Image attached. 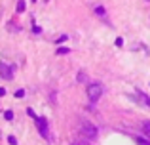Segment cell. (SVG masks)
Wrapping results in <instances>:
<instances>
[{
  "label": "cell",
  "instance_id": "10",
  "mask_svg": "<svg viewBox=\"0 0 150 145\" xmlns=\"http://www.w3.org/2000/svg\"><path fill=\"white\" fill-rule=\"evenodd\" d=\"M70 48H65V46H61V48H57V56H65V54H69Z\"/></svg>",
  "mask_w": 150,
  "mask_h": 145
},
{
  "label": "cell",
  "instance_id": "20",
  "mask_svg": "<svg viewBox=\"0 0 150 145\" xmlns=\"http://www.w3.org/2000/svg\"><path fill=\"white\" fill-rule=\"evenodd\" d=\"M33 2H36V0H33Z\"/></svg>",
  "mask_w": 150,
  "mask_h": 145
},
{
  "label": "cell",
  "instance_id": "15",
  "mask_svg": "<svg viewBox=\"0 0 150 145\" xmlns=\"http://www.w3.org/2000/svg\"><path fill=\"white\" fill-rule=\"evenodd\" d=\"M67 38H69V36H67V34H63V36H59V38H57V44H61V42H65Z\"/></svg>",
  "mask_w": 150,
  "mask_h": 145
},
{
  "label": "cell",
  "instance_id": "1",
  "mask_svg": "<svg viewBox=\"0 0 150 145\" xmlns=\"http://www.w3.org/2000/svg\"><path fill=\"white\" fill-rule=\"evenodd\" d=\"M103 92H105V88H103V84H99V82H91V84H88V99L91 101V103L99 101V97L103 96Z\"/></svg>",
  "mask_w": 150,
  "mask_h": 145
},
{
  "label": "cell",
  "instance_id": "11",
  "mask_svg": "<svg viewBox=\"0 0 150 145\" xmlns=\"http://www.w3.org/2000/svg\"><path fill=\"white\" fill-rule=\"evenodd\" d=\"M4 119L6 120H13V113L11 111H4Z\"/></svg>",
  "mask_w": 150,
  "mask_h": 145
},
{
  "label": "cell",
  "instance_id": "19",
  "mask_svg": "<svg viewBox=\"0 0 150 145\" xmlns=\"http://www.w3.org/2000/svg\"><path fill=\"white\" fill-rule=\"evenodd\" d=\"M2 96H6V88H0V97Z\"/></svg>",
  "mask_w": 150,
  "mask_h": 145
},
{
  "label": "cell",
  "instance_id": "18",
  "mask_svg": "<svg viewBox=\"0 0 150 145\" xmlns=\"http://www.w3.org/2000/svg\"><path fill=\"white\" fill-rule=\"evenodd\" d=\"M27 115H29V116H33V119H36V115H34V111H33V109H27Z\"/></svg>",
  "mask_w": 150,
  "mask_h": 145
},
{
  "label": "cell",
  "instance_id": "5",
  "mask_svg": "<svg viewBox=\"0 0 150 145\" xmlns=\"http://www.w3.org/2000/svg\"><path fill=\"white\" fill-rule=\"evenodd\" d=\"M135 96H137L135 99L139 101V103L143 105V107H148V109H150V97L146 96V94H144V92H141V90H135Z\"/></svg>",
  "mask_w": 150,
  "mask_h": 145
},
{
  "label": "cell",
  "instance_id": "17",
  "mask_svg": "<svg viewBox=\"0 0 150 145\" xmlns=\"http://www.w3.org/2000/svg\"><path fill=\"white\" fill-rule=\"evenodd\" d=\"M114 44H116V46H118V48H120V46H122V44H124V38H116V42H114Z\"/></svg>",
  "mask_w": 150,
  "mask_h": 145
},
{
  "label": "cell",
  "instance_id": "14",
  "mask_svg": "<svg viewBox=\"0 0 150 145\" xmlns=\"http://www.w3.org/2000/svg\"><path fill=\"white\" fill-rule=\"evenodd\" d=\"M78 82H86V73H84V71L78 73Z\"/></svg>",
  "mask_w": 150,
  "mask_h": 145
},
{
  "label": "cell",
  "instance_id": "16",
  "mask_svg": "<svg viewBox=\"0 0 150 145\" xmlns=\"http://www.w3.org/2000/svg\"><path fill=\"white\" fill-rule=\"evenodd\" d=\"M33 33H36V34H40V33H42V29H40V27H38V25H34V27H33Z\"/></svg>",
  "mask_w": 150,
  "mask_h": 145
},
{
  "label": "cell",
  "instance_id": "13",
  "mask_svg": "<svg viewBox=\"0 0 150 145\" xmlns=\"http://www.w3.org/2000/svg\"><path fill=\"white\" fill-rule=\"evenodd\" d=\"M8 143H10V145H17V139H15V136H8Z\"/></svg>",
  "mask_w": 150,
  "mask_h": 145
},
{
  "label": "cell",
  "instance_id": "6",
  "mask_svg": "<svg viewBox=\"0 0 150 145\" xmlns=\"http://www.w3.org/2000/svg\"><path fill=\"white\" fill-rule=\"evenodd\" d=\"M143 132H144V136L150 139V120H144L143 122Z\"/></svg>",
  "mask_w": 150,
  "mask_h": 145
},
{
  "label": "cell",
  "instance_id": "9",
  "mask_svg": "<svg viewBox=\"0 0 150 145\" xmlns=\"http://www.w3.org/2000/svg\"><path fill=\"white\" fill-rule=\"evenodd\" d=\"M25 6H27L25 0H19V2H17V8H15V10H17V14H23V11H25Z\"/></svg>",
  "mask_w": 150,
  "mask_h": 145
},
{
  "label": "cell",
  "instance_id": "4",
  "mask_svg": "<svg viewBox=\"0 0 150 145\" xmlns=\"http://www.w3.org/2000/svg\"><path fill=\"white\" fill-rule=\"evenodd\" d=\"M0 76L6 78V80H11L13 78V67L6 63H0Z\"/></svg>",
  "mask_w": 150,
  "mask_h": 145
},
{
  "label": "cell",
  "instance_id": "8",
  "mask_svg": "<svg viewBox=\"0 0 150 145\" xmlns=\"http://www.w3.org/2000/svg\"><path fill=\"white\" fill-rule=\"evenodd\" d=\"M93 10H95V14L99 15V17H105V15H106V10H105V8H103V6H95V8H93Z\"/></svg>",
  "mask_w": 150,
  "mask_h": 145
},
{
  "label": "cell",
  "instance_id": "7",
  "mask_svg": "<svg viewBox=\"0 0 150 145\" xmlns=\"http://www.w3.org/2000/svg\"><path fill=\"white\" fill-rule=\"evenodd\" d=\"M135 141L139 145H150V139L148 138H141V136H135Z\"/></svg>",
  "mask_w": 150,
  "mask_h": 145
},
{
  "label": "cell",
  "instance_id": "2",
  "mask_svg": "<svg viewBox=\"0 0 150 145\" xmlns=\"http://www.w3.org/2000/svg\"><path fill=\"white\" fill-rule=\"evenodd\" d=\"M80 130H82V134H84V136H86L88 139H95L97 136H99V132H97V128L93 126L91 122H82Z\"/></svg>",
  "mask_w": 150,
  "mask_h": 145
},
{
  "label": "cell",
  "instance_id": "12",
  "mask_svg": "<svg viewBox=\"0 0 150 145\" xmlns=\"http://www.w3.org/2000/svg\"><path fill=\"white\" fill-rule=\"evenodd\" d=\"M13 96L17 97V99H21V97H25V90H17V92H15Z\"/></svg>",
  "mask_w": 150,
  "mask_h": 145
},
{
  "label": "cell",
  "instance_id": "3",
  "mask_svg": "<svg viewBox=\"0 0 150 145\" xmlns=\"http://www.w3.org/2000/svg\"><path fill=\"white\" fill-rule=\"evenodd\" d=\"M36 126H38V132L42 134V138L50 139V132H48V120L44 119V116H36Z\"/></svg>",
  "mask_w": 150,
  "mask_h": 145
},
{
  "label": "cell",
  "instance_id": "21",
  "mask_svg": "<svg viewBox=\"0 0 150 145\" xmlns=\"http://www.w3.org/2000/svg\"><path fill=\"white\" fill-rule=\"evenodd\" d=\"M46 2H50V0H46Z\"/></svg>",
  "mask_w": 150,
  "mask_h": 145
}]
</instances>
